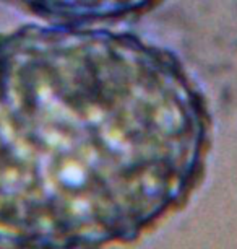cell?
Listing matches in <instances>:
<instances>
[{
    "mask_svg": "<svg viewBox=\"0 0 237 249\" xmlns=\"http://www.w3.org/2000/svg\"><path fill=\"white\" fill-rule=\"evenodd\" d=\"M210 114L162 46L81 23L0 33V246L130 241L197 186Z\"/></svg>",
    "mask_w": 237,
    "mask_h": 249,
    "instance_id": "1",
    "label": "cell"
},
{
    "mask_svg": "<svg viewBox=\"0 0 237 249\" xmlns=\"http://www.w3.org/2000/svg\"><path fill=\"white\" fill-rule=\"evenodd\" d=\"M50 23L99 25L138 15L161 0H3Z\"/></svg>",
    "mask_w": 237,
    "mask_h": 249,
    "instance_id": "2",
    "label": "cell"
}]
</instances>
